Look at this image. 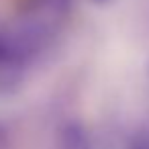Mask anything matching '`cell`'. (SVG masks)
Segmentation results:
<instances>
[{"mask_svg":"<svg viewBox=\"0 0 149 149\" xmlns=\"http://www.w3.org/2000/svg\"><path fill=\"white\" fill-rule=\"evenodd\" d=\"M39 49V37H29L27 31H0V82L13 86Z\"/></svg>","mask_w":149,"mask_h":149,"instance_id":"6da1fadb","label":"cell"},{"mask_svg":"<svg viewBox=\"0 0 149 149\" xmlns=\"http://www.w3.org/2000/svg\"><path fill=\"white\" fill-rule=\"evenodd\" d=\"M57 149H94L86 125L80 120L63 123L57 133Z\"/></svg>","mask_w":149,"mask_h":149,"instance_id":"7a4b0ae2","label":"cell"},{"mask_svg":"<svg viewBox=\"0 0 149 149\" xmlns=\"http://www.w3.org/2000/svg\"><path fill=\"white\" fill-rule=\"evenodd\" d=\"M129 149H149V135H145V133L135 135L129 143Z\"/></svg>","mask_w":149,"mask_h":149,"instance_id":"3957f363","label":"cell"},{"mask_svg":"<svg viewBox=\"0 0 149 149\" xmlns=\"http://www.w3.org/2000/svg\"><path fill=\"white\" fill-rule=\"evenodd\" d=\"M90 2H94V4H100V6H102V4H106V2H110V0H90Z\"/></svg>","mask_w":149,"mask_h":149,"instance_id":"277c9868","label":"cell"}]
</instances>
